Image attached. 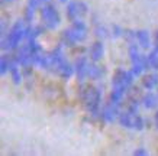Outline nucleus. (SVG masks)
<instances>
[{"label": "nucleus", "instance_id": "4be33fe9", "mask_svg": "<svg viewBox=\"0 0 158 156\" xmlns=\"http://www.w3.org/2000/svg\"><path fill=\"white\" fill-rule=\"evenodd\" d=\"M154 122H155V126L158 129V110H157V113H155V116H154Z\"/></svg>", "mask_w": 158, "mask_h": 156}, {"label": "nucleus", "instance_id": "20e7f679", "mask_svg": "<svg viewBox=\"0 0 158 156\" xmlns=\"http://www.w3.org/2000/svg\"><path fill=\"white\" fill-rule=\"evenodd\" d=\"M41 20L47 29H57L60 26L61 19L55 6H52L51 3H45L41 7Z\"/></svg>", "mask_w": 158, "mask_h": 156}, {"label": "nucleus", "instance_id": "423d86ee", "mask_svg": "<svg viewBox=\"0 0 158 156\" xmlns=\"http://www.w3.org/2000/svg\"><path fill=\"white\" fill-rule=\"evenodd\" d=\"M87 13H89V6H87L84 2H80V0H73V2L68 3V6H67V18L71 20V22L83 20Z\"/></svg>", "mask_w": 158, "mask_h": 156}, {"label": "nucleus", "instance_id": "dca6fc26", "mask_svg": "<svg viewBox=\"0 0 158 156\" xmlns=\"http://www.w3.org/2000/svg\"><path fill=\"white\" fill-rule=\"evenodd\" d=\"M102 75H103V70L100 66H97L94 64V61L91 64H89V78H91V80H100Z\"/></svg>", "mask_w": 158, "mask_h": 156}, {"label": "nucleus", "instance_id": "ddd939ff", "mask_svg": "<svg viewBox=\"0 0 158 156\" xmlns=\"http://www.w3.org/2000/svg\"><path fill=\"white\" fill-rule=\"evenodd\" d=\"M142 106L148 110L155 109V107L158 106V97L154 94V93H151V90H149L148 93L142 97Z\"/></svg>", "mask_w": 158, "mask_h": 156}, {"label": "nucleus", "instance_id": "1a4fd4ad", "mask_svg": "<svg viewBox=\"0 0 158 156\" xmlns=\"http://www.w3.org/2000/svg\"><path fill=\"white\" fill-rule=\"evenodd\" d=\"M74 68H76L77 80L80 81V82H84V80L89 77V61H87V58H84V57L78 58L74 62Z\"/></svg>", "mask_w": 158, "mask_h": 156}, {"label": "nucleus", "instance_id": "7ed1b4c3", "mask_svg": "<svg viewBox=\"0 0 158 156\" xmlns=\"http://www.w3.org/2000/svg\"><path fill=\"white\" fill-rule=\"evenodd\" d=\"M87 38V26L83 20H76L71 22V26L64 30L62 33V39L64 43L67 45H74V43L83 42Z\"/></svg>", "mask_w": 158, "mask_h": 156}, {"label": "nucleus", "instance_id": "5701e85b", "mask_svg": "<svg viewBox=\"0 0 158 156\" xmlns=\"http://www.w3.org/2000/svg\"><path fill=\"white\" fill-rule=\"evenodd\" d=\"M41 2H42V3H48L49 0H41Z\"/></svg>", "mask_w": 158, "mask_h": 156}, {"label": "nucleus", "instance_id": "f3484780", "mask_svg": "<svg viewBox=\"0 0 158 156\" xmlns=\"http://www.w3.org/2000/svg\"><path fill=\"white\" fill-rule=\"evenodd\" d=\"M148 61L154 71H158V46H154V49L148 54Z\"/></svg>", "mask_w": 158, "mask_h": 156}, {"label": "nucleus", "instance_id": "aec40b11", "mask_svg": "<svg viewBox=\"0 0 158 156\" xmlns=\"http://www.w3.org/2000/svg\"><path fill=\"white\" fill-rule=\"evenodd\" d=\"M134 155L135 156H147V155H148V152L144 150V149H138V150L134 152Z\"/></svg>", "mask_w": 158, "mask_h": 156}, {"label": "nucleus", "instance_id": "9d476101", "mask_svg": "<svg viewBox=\"0 0 158 156\" xmlns=\"http://www.w3.org/2000/svg\"><path fill=\"white\" fill-rule=\"evenodd\" d=\"M103 54H105V48H103V43L100 41L91 43L90 49H89V57H90L91 61L99 62L103 58Z\"/></svg>", "mask_w": 158, "mask_h": 156}, {"label": "nucleus", "instance_id": "412c9836", "mask_svg": "<svg viewBox=\"0 0 158 156\" xmlns=\"http://www.w3.org/2000/svg\"><path fill=\"white\" fill-rule=\"evenodd\" d=\"M154 46H158V30L154 35Z\"/></svg>", "mask_w": 158, "mask_h": 156}, {"label": "nucleus", "instance_id": "f257e3e1", "mask_svg": "<svg viewBox=\"0 0 158 156\" xmlns=\"http://www.w3.org/2000/svg\"><path fill=\"white\" fill-rule=\"evenodd\" d=\"M28 26L23 19H19L15 22L9 33H6L2 39V49L9 51V49H18L22 45V41L28 36Z\"/></svg>", "mask_w": 158, "mask_h": 156}, {"label": "nucleus", "instance_id": "a211bd4d", "mask_svg": "<svg viewBox=\"0 0 158 156\" xmlns=\"http://www.w3.org/2000/svg\"><path fill=\"white\" fill-rule=\"evenodd\" d=\"M10 62H12V59H9L7 55H3L0 58V74L2 75H5L7 71H10Z\"/></svg>", "mask_w": 158, "mask_h": 156}, {"label": "nucleus", "instance_id": "393cba45", "mask_svg": "<svg viewBox=\"0 0 158 156\" xmlns=\"http://www.w3.org/2000/svg\"><path fill=\"white\" fill-rule=\"evenodd\" d=\"M6 2H12V0H6Z\"/></svg>", "mask_w": 158, "mask_h": 156}, {"label": "nucleus", "instance_id": "f03ea898", "mask_svg": "<svg viewBox=\"0 0 158 156\" xmlns=\"http://www.w3.org/2000/svg\"><path fill=\"white\" fill-rule=\"evenodd\" d=\"M81 100L84 103V109L91 117H97L100 114L102 107V93L99 88L93 85H83Z\"/></svg>", "mask_w": 158, "mask_h": 156}, {"label": "nucleus", "instance_id": "0eeeda50", "mask_svg": "<svg viewBox=\"0 0 158 156\" xmlns=\"http://www.w3.org/2000/svg\"><path fill=\"white\" fill-rule=\"evenodd\" d=\"M16 59L20 64V66H23L26 70H29L31 66L34 65V57H32V51H31V46L29 43H23L18 48V52H16Z\"/></svg>", "mask_w": 158, "mask_h": 156}, {"label": "nucleus", "instance_id": "6ab92c4d", "mask_svg": "<svg viewBox=\"0 0 158 156\" xmlns=\"http://www.w3.org/2000/svg\"><path fill=\"white\" fill-rule=\"evenodd\" d=\"M123 32H125V30H122L119 26H115V25L112 26V33H113V36H115V38H119V36H122V35H123Z\"/></svg>", "mask_w": 158, "mask_h": 156}, {"label": "nucleus", "instance_id": "9b49d317", "mask_svg": "<svg viewBox=\"0 0 158 156\" xmlns=\"http://www.w3.org/2000/svg\"><path fill=\"white\" fill-rule=\"evenodd\" d=\"M136 43L142 49H149L151 48V36H149V32L147 29L136 30Z\"/></svg>", "mask_w": 158, "mask_h": 156}, {"label": "nucleus", "instance_id": "b1692460", "mask_svg": "<svg viewBox=\"0 0 158 156\" xmlns=\"http://www.w3.org/2000/svg\"><path fill=\"white\" fill-rule=\"evenodd\" d=\"M60 2H67V0H60Z\"/></svg>", "mask_w": 158, "mask_h": 156}, {"label": "nucleus", "instance_id": "39448f33", "mask_svg": "<svg viewBox=\"0 0 158 156\" xmlns=\"http://www.w3.org/2000/svg\"><path fill=\"white\" fill-rule=\"evenodd\" d=\"M119 124L125 129H132V130H142L144 129V118L141 117L138 113H134V111H120L119 117Z\"/></svg>", "mask_w": 158, "mask_h": 156}, {"label": "nucleus", "instance_id": "4468645a", "mask_svg": "<svg viewBox=\"0 0 158 156\" xmlns=\"http://www.w3.org/2000/svg\"><path fill=\"white\" fill-rule=\"evenodd\" d=\"M142 85L147 90H154L155 87H158V74L152 72V74H147L142 78Z\"/></svg>", "mask_w": 158, "mask_h": 156}, {"label": "nucleus", "instance_id": "2eb2a0df", "mask_svg": "<svg viewBox=\"0 0 158 156\" xmlns=\"http://www.w3.org/2000/svg\"><path fill=\"white\" fill-rule=\"evenodd\" d=\"M19 62L16 58H12V62H10V74H12V80L16 85L20 84V80H22V77H20V71H19Z\"/></svg>", "mask_w": 158, "mask_h": 156}, {"label": "nucleus", "instance_id": "f8f14e48", "mask_svg": "<svg viewBox=\"0 0 158 156\" xmlns=\"http://www.w3.org/2000/svg\"><path fill=\"white\" fill-rule=\"evenodd\" d=\"M73 74H76V68H74V65H71V64L65 59V61L61 64V66L58 68L57 75H60L61 78H64V80H70L73 77Z\"/></svg>", "mask_w": 158, "mask_h": 156}, {"label": "nucleus", "instance_id": "6e6552de", "mask_svg": "<svg viewBox=\"0 0 158 156\" xmlns=\"http://www.w3.org/2000/svg\"><path fill=\"white\" fill-rule=\"evenodd\" d=\"M119 107H120V104H116V103H113V101L107 100V103L103 106V109H102V111H100L102 118H103L105 122H107V123L115 122L116 117H119V114H120Z\"/></svg>", "mask_w": 158, "mask_h": 156}]
</instances>
